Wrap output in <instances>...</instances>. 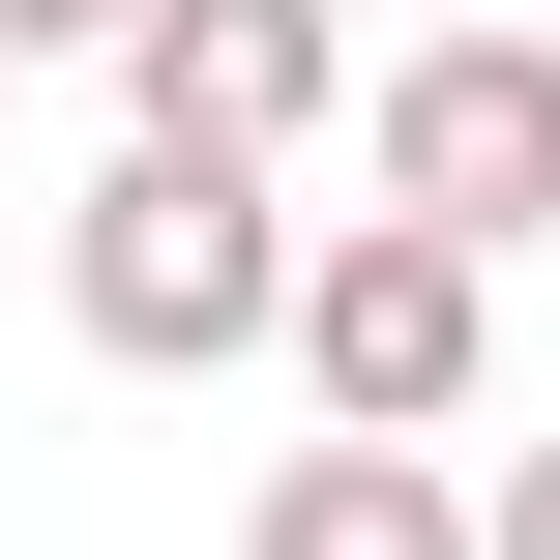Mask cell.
Instances as JSON below:
<instances>
[{
	"label": "cell",
	"instance_id": "52a82bcc",
	"mask_svg": "<svg viewBox=\"0 0 560 560\" xmlns=\"http://www.w3.org/2000/svg\"><path fill=\"white\" fill-rule=\"evenodd\" d=\"M0 59H118V0H0Z\"/></svg>",
	"mask_w": 560,
	"mask_h": 560
},
{
	"label": "cell",
	"instance_id": "3957f363",
	"mask_svg": "<svg viewBox=\"0 0 560 560\" xmlns=\"http://www.w3.org/2000/svg\"><path fill=\"white\" fill-rule=\"evenodd\" d=\"M354 177H384L413 236L532 266L560 236V30H413V59H354Z\"/></svg>",
	"mask_w": 560,
	"mask_h": 560
},
{
	"label": "cell",
	"instance_id": "8992f818",
	"mask_svg": "<svg viewBox=\"0 0 560 560\" xmlns=\"http://www.w3.org/2000/svg\"><path fill=\"white\" fill-rule=\"evenodd\" d=\"M472 560H560V443H502V472H472Z\"/></svg>",
	"mask_w": 560,
	"mask_h": 560
},
{
	"label": "cell",
	"instance_id": "7a4b0ae2",
	"mask_svg": "<svg viewBox=\"0 0 560 560\" xmlns=\"http://www.w3.org/2000/svg\"><path fill=\"white\" fill-rule=\"evenodd\" d=\"M266 354H295V413H384V443H472V413H502V266H472V236H413V207H354V236H295Z\"/></svg>",
	"mask_w": 560,
	"mask_h": 560
},
{
	"label": "cell",
	"instance_id": "6da1fadb",
	"mask_svg": "<svg viewBox=\"0 0 560 560\" xmlns=\"http://www.w3.org/2000/svg\"><path fill=\"white\" fill-rule=\"evenodd\" d=\"M266 295H295L266 148H148V118H118V177L59 207V325H89L118 384H207V354H266Z\"/></svg>",
	"mask_w": 560,
	"mask_h": 560
},
{
	"label": "cell",
	"instance_id": "5b68a950",
	"mask_svg": "<svg viewBox=\"0 0 560 560\" xmlns=\"http://www.w3.org/2000/svg\"><path fill=\"white\" fill-rule=\"evenodd\" d=\"M236 560H472V472H443V443H384V413H325V443H266Z\"/></svg>",
	"mask_w": 560,
	"mask_h": 560
},
{
	"label": "cell",
	"instance_id": "277c9868",
	"mask_svg": "<svg viewBox=\"0 0 560 560\" xmlns=\"http://www.w3.org/2000/svg\"><path fill=\"white\" fill-rule=\"evenodd\" d=\"M118 118H148V148H266V177H295V148L354 118V30H325V0H118Z\"/></svg>",
	"mask_w": 560,
	"mask_h": 560
}]
</instances>
